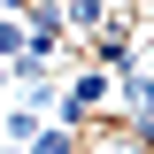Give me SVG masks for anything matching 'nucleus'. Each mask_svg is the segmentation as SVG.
Masks as SVG:
<instances>
[{"instance_id": "5", "label": "nucleus", "mask_w": 154, "mask_h": 154, "mask_svg": "<svg viewBox=\"0 0 154 154\" xmlns=\"http://www.w3.org/2000/svg\"><path fill=\"white\" fill-rule=\"evenodd\" d=\"M8 154H23V146H8Z\"/></svg>"}, {"instance_id": "2", "label": "nucleus", "mask_w": 154, "mask_h": 154, "mask_svg": "<svg viewBox=\"0 0 154 154\" xmlns=\"http://www.w3.org/2000/svg\"><path fill=\"white\" fill-rule=\"evenodd\" d=\"M77 131H85V123H54V116H46V123H38V139L23 154H77Z\"/></svg>"}, {"instance_id": "3", "label": "nucleus", "mask_w": 154, "mask_h": 154, "mask_svg": "<svg viewBox=\"0 0 154 154\" xmlns=\"http://www.w3.org/2000/svg\"><path fill=\"white\" fill-rule=\"evenodd\" d=\"M0 85H8V62H0Z\"/></svg>"}, {"instance_id": "1", "label": "nucleus", "mask_w": 154, "mask_h": 154, "mask_svg": "<svg viewBox=\"0 0 154 154\" xmlns=\"http://www.w3.org/2000/svg\"><path fill=\"white\" fill-rule=\"evenodd\" d=\"M116 116H154V62L116 77Z\"/></svg>"}, {"instance_id": "4", "label": "nucleus", "mask_w": 154, "mask_h": 154, "mask_svg": "<svg viewBox=\"0 0 154 154\" xmlns=\"http://www.w3.org/2000/svg\"><path fill=\"white\" fill-rule=\"evenodd\" d=\"M0 16H8V0H0Z\"/></svg>"}]
</instances>
